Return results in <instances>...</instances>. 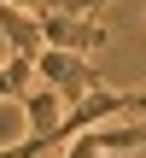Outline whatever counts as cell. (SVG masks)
Here are the masks:
<instances>
[{
  "mask_svg": "<svg viewBox=\"0 0 146 158\" xmlns=\"http://www.w3.org/2000/svg\"><path fill=\"white\" fill-rule=\"evenodd\" d=\"M12 6H18V12H35V18H47V12H59L64 0H12Z\"/></svg>",
  "mask_w": 146,
  "mask_h": 158,
  "instance_id": "6",
  "label": "cell"
},
{
  "mask_svg": "<svg viewBox=\"0 0 146 158\" xmlns=\"http://www.w3.org/2000/svg\"><path fill=\"white\" fill-rule=\"evenodd\" d=\"M35 76H41L47 88H59L64 106H82L88 94H99V70H94L82 53H64V47H47V53L35 59Z\"/></svg>",
  "mask_w": 146,
  "mask_h": 158,
  "instance_id": "1",
  "label": "cell"
},
{
  "mask_svg": "<svg viewBox=\"0 0 146 158\" xmlns=\"http://www.w3.org/2000/svg\"><path fill=\"white\" fill-rule=\"evenodd\" d=\"M41 35H47V47H64V53H94L111 41V29H99L88 12H47Z\"/></svg>",
  "mask_w": 146,
  "mask_h": 158,
  "instance_id": "2",
  "label": "cell"
},
{
  "mask_svg": "<svg viewBox=\"0 0 146 158\" xmlns=\"http://www.w3.org/2000/svg\"><path fill=\"white\" fill-rule=\"evenodd\" d=\"M59 106H64V94H59V88H29V94H23L29 135H47V141L64 152V129H59V123H64V111H59Z\"/></svg>",
  "mask_w": 146,
  "mask_h": 158,
  "instance_id": "3",
  "label": "cell"
},
{
  "mask_svg": "<svg viewBox=\"0 0 146 158\" xmlns=\"http://www.w3.org/2000/svg\"><path fill=\"white\" fill-rule=\"evenodd\" d=\"M29 82H35V59H29V53H12V59L0 64V100H23Z\"/></svg>",
  "mask_w": 146,
  "mask_h": 158,
  "instance_id": "5",
  "label": "cell"
},
{
  "mask_svg": "<svg viewBox=\"0 0 146 158\" xmlns=\"http://www.w3.org/2000/svg\"><path fill=\"white\" fill-rule=\"evenodd\" d=\"M99 6H105V0H82V12H99Z\"/></svg>",
  "mask_w": 146,
  "mask_h": 158,
  "instance_id": "7",
  "label": "cell"
},
{
  "mask_svg": "<svg viewBox=\"0 0 146 158\" xmlns=\"http://www.w3.org/2000/svg\"><path fill=\"white\" fill-rule=\"evenodd\" d=\"M0 35H6V47H12V53H29V59H41V53H47L41 18H35V12H18L12 0H0Z\"/></svg>",
  "mask_w": 146,
  "mask_h": 158,
  "instance_id": "4",
  "label": "cell"
}]
</instances>
